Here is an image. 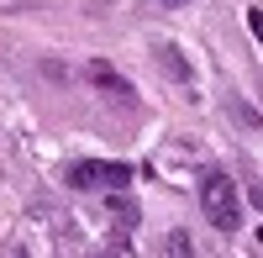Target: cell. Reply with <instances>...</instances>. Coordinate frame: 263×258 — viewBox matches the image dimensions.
<instances>
[{"mask_svg":"<svg viewBox=\"0 0 263 258\" xmlns=\"http://www.w3.org/2000/svg\"><path fill=\"white\" fill-rule=\"evenodd\" d=\"M163 258H195L190 232H168V237H163Z\"/></svg>","mask_w":263,"mask_h":258,"instance_id":"obj_4","label":"cell"},{"mask_svg":"<svg viewBox=\"0 0 263 258\" xmlns=\"http://www.w3.org/2000/svg\"><path fill=\"white\" fill-rule=\"evenodd\" d=\"M248 27H253V37L263 42V11H248Z\"/></svg>","mask_w":263,"mask_h":258,"instance_id":"obj_5","label":"cell"},{"mask_svg":"<svg viewBox=\"0 0 263 258\" xmlns=\"http://www.w3.org/2000/svg\"><path fill=\"white\" fill-rule=\"evenodd\" d=\"M200 206H205V222L216 232H237L242 227V195H237V185L221 174V169H211L200 179Z\"/></svg>","mask_w":263,"mask_h":258,"instance_id":"obj_1","label":"cell"},{"mask_svg":"<svg viewBox=\"0 0 263 258\" xmlns=\"http://www.w3.org/2000/svg\"><path fill=\"white\" fill-rule=\"evenodd\" d=\"M132 163H105V158H79L69 163V185L74 190H126Z\"/></svg>","mask_w":263,"mask_h":258,"instance_id":"obj_2","label":"cell"},{"mask_svg":"<svg viewBox=\"0 0 263 258\" xmlns=\"http://www.w3.org/2000/svg\"><path fill=\"white\" fill-rule=\"evenodd\" d=\"M84 74H90V79L100 84V90H116V95H132V90H126V79H121V74L111 69V63H100V58H95V63H90V69H84Z\"/></svg>","mask_w":263,"mask_h":258,"instance_id":"obj_3","label":"cell"},{"mask_svg":"<svg viewBox=\"0 0 263 258\" xmlns=\"http://www.w3.org/2000/svg\"><path fill=\"white\" fill-rule=\"evenodd\" d=\"M163 6H184V0H163Z\"/></svg>","mask_w":263,"mask_h":258,"instance_id":"obj_6","label":"cell"},{"mask_svg":"<svg viewBox=\"0 0 263 258\" xmlns=\"http://www.w3.org/2000/svg\"><path fill=\"white\" fill-rule=\"evenodd\" d=\"M11 258H27V253H11Z\"/></svg>","mask_w":263,"mask_h":258,"instance_id":"obj_7","label":"cell"}]
</instances>
